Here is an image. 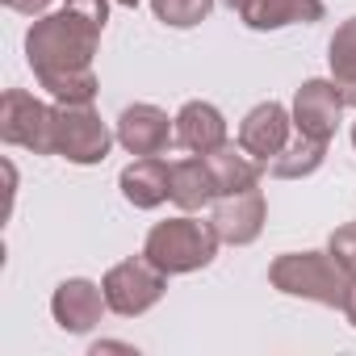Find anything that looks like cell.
<instances>
[{"instance_id":"obj_1","label":"cell","mask_w":356,"mask_h":356,"mask_svg":"<svg viewBox=\"0 0 356 356\" xmlns=\"http://www.w3.org/2000/svg\"><path fill=\"white\" fill-rule=\"evenodd\" d=\"M101 30L105 22L67 5L55 13L34 17L30 34H26V59L34 80L59 101V105H92L97 101V72H92V55L101 47Z\"/></svg>"},{"instance_id":"obj_2","label":"cell","mask_w":356,"mask_h":356,"mask_svg":"<svg viewBox=\"0 0 356 356\" xmlns=\"http://www.w3.org/2000/svg\"><path fill=\"white\" fill-rule=\"evenodd\" d=\"M218 231L214 222H202L193 214H181V218H168V222H155L143 239V256L168 273V277H185V273H197L206 268L214 256H218Z\"/></svg>"},{"instance_id":"obj_3","label":"cell","mask_w":356,"mask_h":356,"mask_svg":"<svg viewBox=\"0 0 356 356\" xmlns=\"http://www.w3.org/2000/svg\"><path fill=\"white\" fill-rule=\"evenodd\" d=\"M268 281H273V289H281L289 298H306L318 306H343L352 277L339 268V260L331 252H285L268 264Z\"/></svg>"},{"instance_id":"obj_4","label":"cell","mask_w":356,"mask_h":356,"mask_svg":"<svg viewBox=\"0 0 356 356\" xmlns=\"http://www.w3.org/2000/svg\"><path fill=\"white\" fill-rule=\"evenodd\" d=\"M0 138L34 155H55V105L26 88H9L0 97Z\"/></svg>"},{"instance_id":"obj_5","label":"cell","mask_w":356,"mask_h":356,"mask_svg":"<svg viewBox=\"0 0 356 356\" xmlns=\"http://www.w3.org/2000/svg\"><path fill=\"white\" fill-rule=\"evenodd\" d=\"M118 134H109V126L101 122V113L92 105H59L55 101V155H63L67 163H101L109 155Z\"/></svg>"},{"instance_id":"obj_6","label":"cell","mask_w":356,"mask_h":356,"mask_svg":"<svg viewBox=\"0 0 356 356\" xmlns=\"http://www.w3.org/2000/svg\"><path fill=\"white\" fill-rule=\"evenodd\" d=\"M101 289H105V302H109L113 314H122V318H138V314H147V310L163 298V289H168V273H159L147 256H138V260H122V264H113V268L105 273Z\"/></svg>"},{"instance_id":"obj_7","label":"cell","mask_w":356,"mask_h":356,"mask_svg":"<svg viewBox=\"0 0 356 356\" xmlns=\"http://www.w3.org/2000/svg\"><path fill=\"white\" fill-rule=\"evenodd\" d=\"M264 218H268V206H264L260 185H248V189H239V193H222L218 206H214V214H210L218 239L231 243V248L256 243L260 231H264Z\"/></svg>"},{"instance_id":"obj_8","label":"cell","mask_w":356,"mask_h":356,"mask_svg":"<svg viewBox=\"0 0 356 356\" xmlns=\"http://www.w3.org/2000/svg\"><path fill=\"white\" fill-rule=\"evenodd\" d=\"M343 97L335 88V80H306L298 92H293V130L298 134H310V138H323L331 143L335 130H339V118H343Z\"/></svg>"},{"instance_id":"obj_9","label":"cell","mask_w":356,"mask_h":356,"mask_svg":"<svg viewBox=\"0 0 356 356\" xmlns=\"http://www.w3.org/2000/svg\"><path fill=\"white\" fill-rule=\"evenodd\" d=\"M118 143L130 151V155H163L172 143H176V118H168L159 105H126L118 113Z\"/></svg>"},{"instance_id":"obj_10","label":"cell","mask_w":356,"mask_h":356,"mask_svg":"<svg viewBox=\"0 0 356 356\" xmlns=\"http://www.w3.org/2000/svg\"><path fill=\"white\" fill-rule=\"evenodd\" d=\"M105 310H109L105 289H101L97 281H88V277H67V281L55 289V298H51V314H55V323H59L67 335H88V331L101 323Z\"/></svg>"},{"instance_id":"obj_11","label":"cell","mask_w":356,"mask_h":356,"mask_svg":"<svg viewBox=\"0 0 356 356\" xmlns=\"http://www.w3.org/2000/svg\"><path fill=\"white\" fill-rule=\"evenodd\" d=\"M289 130H293V113L281 101H264L239 122V147L268 168V159H277L281 147L289 143Z\"/></svg>"},{"instance_id":"obj_12","label":"cell","mask_w":356,"mask_h":356,"mask_svg":"<svg viewBox=\"0 0 356 356\" xmlns=\"http://www.w3.org/2000/svg\"><path fill=\"white\" fill-rule=\"evenodd\" d=\"M118 185L134 210H155V206L172 202V163H163L159 155H138L134 163L122 168Z\"/></svg>"},{"instance_id":"obj_13","label":"cell","mask_w":356,"mask_h":356,"mask_svg":"<svg viewBox=\"0 0 356 356\" xmlns=\"http://www.w3.org/2000/svg\"><path fill=\"white\" fill-rule=\"evenodd\" d=\"M176 143L193 155H210L227 143V118L210 101H189L176 113Z\"/></svg>"},{"instance_id":"obj_14","label":"cell","mask_w":356,"mask_h":356,"mask_svg":"<svg viewBox=\"0 0 356 356\" xmlns=\"http://www.w3.org/2000/svg\"><path fill=\"white\" fill-rule=\"evenodd\" d=\"M323 0H252L239 13L248 30H285V26H314L323 22Z\"/></svg>"},{"instance_id":"obj_15","label":"cell","mask_w":356,"mask_h":356,"mask_svg":"<svg viewBox=\"0 0 356 356\" xmlns=\"http://www.w3.org/2000/svg\"><path fill=\"white\" fill-rule=\"evenodd\" d=\"M206 168H210V176H214L218 197H222V193H239V189H248V185H260V172H264V163L252 159V155H248L243 147H235V143H222L218 151H210V155H206Z\"/></svg>"},{"instance_id":"obj_16","label":"cell","mask_w":356,"mask_h":356,"mask_svg":"<svg viewBox=\"0 0 356 356\" xmlns=\"http://www.w3.org/2000/svg\"><path fill=\"white\" fill-rule=\"evenodd\" d=\"M172 202L181 206L185 214L218 202V189H214V176L206 168V155H193V159H176L172 163Z\"/></svg>"},{"instance_id":"obj_17","label":"cell","mask_w":356,"mask_h":356,"mask_svg":"<svg viewBox=\"0 0 356 356\" xmlns=\"http://www.w3.org/2000/svg\"><path fill=\"white\" fill-rule=\"evenodd\" d=\"M327 159V143L323 138H310V134H293L277 159H268V176H277V181H302V176L318 172Z\"/></svg>"},{"instance_id":"obj_18","label":"cell","mask_w":356,"mask_h":356,"mask_svg":"<svg viewBox=\"0 0 356 356\" xmlns=\"http://www.w3.org/2000/svg\"><path fill=\"white\" fill-rule=\"evenodd\" d=\"M327 63H331V80L343 97V105L356 109V17H348L327 47Z\"/></svg>"},{"instance_id":"obj_19","label":"cell","mask_w":356,"mask_h":356,"mask_svg":"<svg viewBox=\"0 0 356 356\" xmlns=\"http://www.w3.org/2000/svg\"><path fill=\"white\" fill-rule=\"evenodd\" d=\"M214 5H218V0H151L155 22H163L172 30H193V26H202L214 13Z\"/></svg>"},{"instance_id":"obj_20","label":"cell","mask_w":356,"mask_h":356,"mask_svg":"<svg viewBox=\"0 0 356 356\" xmlns=\"http://www.w3.org/2000/svg\"><path fill=\"white\" fill-rule=\"evenodd\" d=\"M327 252L339 260V268H343L348 277H356V222H348V227L331 231V239H327Z\"/></svg>"},{"instance_id":"obj_21","label":"cell","mask_w":356,"mask_h":356,"mask_svg":"<svg viewBox=\"0 0 356 356\" xmlns=\"http://www.w3.org/2000/svg\"><path fill=\"white\" fill-rule=\"evenodd\" d=\"M51 5H55V0H5V9H13L22 17H42Z\"/></svg>"},{"instance_id":"obj_22","label":"cell","mask_w":356,"mask_h":356,"mask_svg":"<svg viewBox=\"0 0 356 356\" xmlns=\"http://www.w3.org/2000/svg\"><path fill=\"white\" fill-rule=\"evenodd\" d=\"M339 310H343V314H348V323L356 327V277L348 281V293H343V306H339Z\"/></svg>"},{"instance_id":"obj_23","label":"cell","mask_w":356,"mask_h":356,"mask_svg":"<svg viewBox=\"0 0 356 356\" xmlns=\"http://www.w3.org/2000/svg\"><path fill=\"white\" fill-rule=\"evenodd\" d=\"M101 352H134V348L122 339H101V343H92V356H101Z\"/></svg>"},{"instance_id":"obj_24","label":"cell","mask_w":356,"mask_h":356,"mask_svg":"<svg viewBox=\"0 0 356 356\" xmlns=\"http://www.w3.org/2000/svg\"><path fill=\"white\" fill-rule=\"evenodd\" d=\"M218 5H222V9H231V13H243L252 0H218Z\"/></svg>"},{"instance_id":"obj_25","label":"cell","mask_w":356,"mask_h":356,"mask_svg":"<svg viewBox=\"0 0 356 356\" xmlns=\"http://www.w3.org/2000/svg\"><path fill=\"white\" fill-rule=\"evenodd\" d=\"M118 5H126V9H134V5H138V0H118Z\"/></svg>"},{"instance_id":"obj_26","label":"cell","mask_w":356,"mask_h":356,"mask_svg":"<svg viewBox=\"0 0 356 356\" xmlns=\"http://www.w3.org/2000/svg\"><path fill=\"white\" fill-rule=\"evenodd\" d=\"M352 147H356V122H352Z\"/></svg>"}]
</instances>
